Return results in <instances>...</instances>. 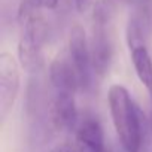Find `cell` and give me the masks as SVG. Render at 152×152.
Listing matches in <instances>:
<instances>
[{"label": "cell", "instance_id": "obj_1", "mask_svg": "<svg viewBox=\"0 0 152 152\" xmlns=\"http://www.w3.org/2000/svg\"><path fill=\"white\" fill-rule=\"evenodd\" d=\"M48 115L57 131H67L78 124L76 91L79 82L69 57H57L48 75Z\"/></svg>", "mask_w": 152, "mask_h": 152}, {"label": "cell", "instance_id": "obj_4", "mask_svg": "<svg viewBox=\"0 0 152 152\" xmlns=\"http://www.w3.org/2000/svg\"><path fill=\"white\" fill-rule=\"evenodd\" d=\"M115 11V0H99L93 14V39L91 58L93 69L97 76H104L110 67L113 57L112 20Z\"/></svg>", "mask_w": 152, "mask_h": 152}, {"label": "cell", "instance_id": "obj_12", "mask_svg": "<svg viewBox=\"0 0 152 152\" xmlns=\"http://www.w3.org/2000/svg\"><path fill=\"white\" fill-rule=\"evenodd\" d=\"M88 3H90V0H75V6H76V9H78V11L87 9Z\"/></svg>", "mask_w": 152, "mask_h": 152}, {"label": "cell", "instance_id": "obj_13", "mask_svg": "<svg viewBox=\"0 0 152 152\" xmlns=\"http://www.w3.org/2000/svg\"><path fill=\"white\" fill-rule=\"evenodd\" d=\"M151 127H152V109H151Z\"/></svg>", "mask_w": 152, "mask_h": 152}, {"label": "cell", "instance_id": "obj_6", "mask_svg": "<svg viewBox=\"0 0 152 152\" xmlns=\"http://www.w3.org/2000/svg\"><path fill=\"white\" fill-rule=\"evenodd\" d=\"M20 64L9 52L0 54V118L6 119L20 93Z\"/></svg>", "mask_w": 152, "mask_h": 152}, {"label": "cell", "instance_id": "obj_8", "mask_svg": "<svg viewBox=\"0 0 152 152\" xmlns=\"http://www.w3.org/2000/svg\"><path fill=\"white\" fill-rule=\"evenodd\" d=\"M104 133L94 116H85L76 128L75 152H104Z\"/></svg>", "mask_w": 152, "mask_h": 152}, {"label": "cell", "instance_id": "obj_2", "mask_svg": "<svg viewBox=\"0 0 152 152\" xmlns=\"http://www.w3.org/2000/svg\"><path fill=\"white\" fill-rule=\"evenodd\" d=\"M107 103L124 152H140L143 142L142 113L133 102L128 90L118 84L112 85L107 93Z\"/></svg>", "mask_w": 152, "mask_h": 152}, {"label": "cell", "instance_id": "obj_5", "mask_svg": "<svg viewBox=\"0 0 152 152\" xmlns=\"http://www.w3.org/2000/svg\"><path fill=\"white\" fill-rule=\"evenodd\" d=\"M69 60L76 73L81 91H88L93 85V58L87 34L81 26H73L69 37Z\"/></svg>", "mask_w": 152, "mask_h": 152}, {"label": "cell", "instance_id": "obj_14", "mask_svg": "<svg viewBox=\"0 0 152 152\" xmlns=\"http://www.w3.org/2000/svg\"><path fill=\"white\" fill-rule=\"evenodd\" d=\"M104 152H109V151H107V149H106V151H104Z\"/></svg>", "mask_w": 152, "mask_h": 152}, {"label": "cell", "instance_id": "obj_11", "mask_svg": "<svg viewBox=\"0 0 152 152\" xmlns=\"http://www.w3.org/2000/svg\"><path fill=\"white\" fill-rule=\"evenodd\" d=\"M49 152H75V148L70 146V145H67V143H63V145H57Z\"/></svg>", "mask_w": 152, "mask_h": 152}, {"label": "cell", "instance_id": "obj_3", "mask_svg": "<svg viewBox=\"0 0 152 152\" xmlns=\"http://www.w3.org/2000/svg\"><path fill=\"white\" fill-rule=\"evenodd\" d=\"M21 36L18 43V60L21 67L34 75L43 69V45L48 37V27L39 9L21 2L20 5Z\"/></svg>", "mask_w": 152, "mask_h": 152}, {"label": "cell", "instance_id": "obj_10", "mask_svg": "<svg viewBox=\"0 0 152 152\" xmlns=\"http://www.w3.org/2000/svg\"><path fill=\"white\" fill-rule=\"evenodd\" d=\"M23 2L40 11V9H55L60 0H23Z\"/></svg>", "mask_w": 152, "mask_h": 152}, {"label": "cell", "instance_id": "obj_9", "mask_svg": "<svg viewBox=\"0 0 152 152\" xmlns=\"http://www.w3.org/2000/svg\"><path fill=\"white\" fill-rule=\"evenodd\" d=\"M130 52L137 78L152 97V58L148 51V46H137L130 49Z\"/></svg>", "mask_w": 152, "mask_h": 152}, {"label": "cell", "instance_id": "obj_7", "mask_svg": "<svg viewBox=\"0 0 152 152\" xmlns=\"http://www.w3.org/2000/svg\"><path fill=\"white\" fill-rule=\"evenodd\" d=\"M133 8L127 24V42L130 49L148 46L152 34V0H133Z\"/></svg>", "mask_w": 152, "mask_h": 152}]
</instances>
